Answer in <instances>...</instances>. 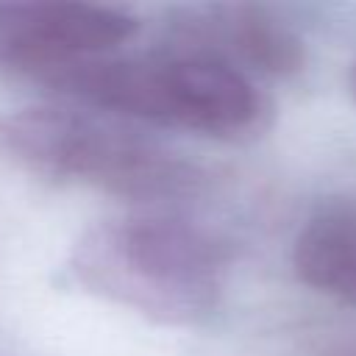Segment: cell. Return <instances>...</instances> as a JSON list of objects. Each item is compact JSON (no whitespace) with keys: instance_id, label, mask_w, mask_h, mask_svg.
I'll return each mask as SVG.
<instances>
[{"instance_id":"cell-1","label":"cell","mask_w":356,"mask_h":356,"mask_svg":"<svg viewBox=\"0 0 356 356\" xmlns=\"http://www.w3.org/2000/svg\"><path fill=\"white\" fill-rule=\"evenodd\" d=\"M42 83L92 111L225 142L259 136L273 120V100L248 72L181 47L145 56H100Z\"/></svg>"},{"instance_id":"cell-2","label":"cell","mask_w":356,"mask_h":356,"mask_svg":"<svg viewBox=\"0 0 356 356\" xmlns=\"http://www.w3.org/2000/svg\"><path fill=\"white\" fill-rule=\"evenodd\" d=\"M67 267L103 300L153 323L189 325L217 309L225 256L203 228L172 214L142 211L86 228Z\"/></svg>"},{"instance_id":"cell-3","label":"cell","mask_w":356,"mask_h":356,"mask_svg":"<svg viewBox=\"0 0 356 356\" xmlns=\"http://www.w3.org/2000/svg\"><path fill=\"white\" fill-rule=\"evenodd\" d=\"M3 147L28 170L134 203L195 195L203 172L167 145L86 106H33L0 122Z\"/></svg>"},{"instance_id":"cell-4","label":"cell","mask_w":356,"mask_h":356,"mask_svg":"<svg viewBox=\"0 0 356 356\" xmlns=\"http://www.w3.org/2000/svg\"><path fill=\"white\" fill-rule=\"evenodd\" d=\"M139 22L134 14L95 3H0V67L39 81L117 53Z\"/></svg>"},{"instance_id":"cell-5","label":"cell","mask_w":356,"mask_h":356,"mask_svg":"<svg viewBox=\"0 0 356 356\" xmlns=\"http://www.w3.org/2000/svg\"><path fill=\"white\" fill-rule=\"evenodd\" d=\"M181 50L206 53L264 78H292L306 64L303 39L273 11L259 6H211L175 22Z\"/></svg>"},{"instance_id":"cell-6","label":"cell","mask_w":356,"mask_h":356,"mask_svg":"<svg viewBox=\"0 0 356 356\" xmlns=\"http://www.w3.org/2000/svg\"><path fill=\"white\" fill-rule=\"evenodd\" d=\"M292 270L312 292L356 306V203L314 211L292 242Z\"/></svg>"},{"instance_id":"cell-7","label":"cell","mask_w":356,"mask_h":356,"mask_svg":"<svg viewBox=\"0 0 356 356\" xmlns=\"http://www.w3.org/2000/svg\"><path fill=\"white\" fill-rule=\"evenodd\" d=\"M348 89H350V97L356 103V64L350 67V75H348Z\"/></svg>"}]
</instances>
